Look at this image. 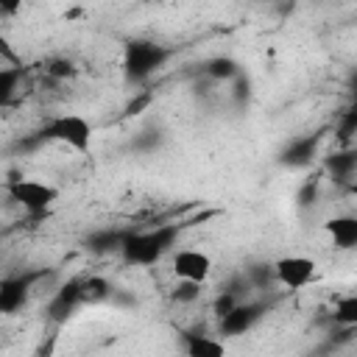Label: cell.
I'll list each match as a JSON object with an SVG mask.
<instances>
[{
	"label": "cell",
	"mask_w": 357,
	"mask_h": 357,
	"mask_svg": "<svg viewBox=\"0 0 357 357\" xmlns=\"http://www.w3.org/2000/svg\"><path fill=\"white\" fill-rule=\"evenodd\" d=\"M178 223H162L148 231H126L120 243V254L128 265H156L178 240Z\"/></svg>",
	"instance_id": "obj_1"
},
{
	"label": "cell",
	"mask_w": 357,
	"mask_h": 357,
	"mask_svg": "<svg viewBox=\"0 0 357 357\" xmlns=\"http://www.w3.org/2000/svg\"><path fill=\"white\" fill-rule=\"evenodd\" d=\"M173 56L170 47L151 42V39H128L123 45V75L128 84H142L148 81L165 61Z\"/></svg>",
	"instance_id": "obj_2"
},
{
	"label": "cell",
	"mask_w": 357,
	"mask_h": 357,
	"mask_svg": "<svg viewBox=\"0 0 357 357\" xmlns=\"http://www.w3.org/2000/svg\"><path fill=\"white\" fill-rule=\"evenodd\" d=\"M92 137L95 128L92 123L78 114V112H64L50 117L42 128H39V139H50V142H61L75 153H89L92 151Z\"/></svg>",
	"instance_id": "obj_3"
},
{
	"label": "cell",
	"mask_w": 357,
	"mask_h": 357,
	"mask_svg": "<svg viewBox=\"0 0 357 357\" xmlns=\"http://www.w3.org/2000/svg\"><path fill=\"white\" fill-rule=\"evenodd\" d=\"M6 195L20 204L28 215H47V209L59 201V187H53L50 181H39V178H25V176H14L3 184Z\"/></svg>",
	"instance_id": "obj_4"
},
{
	"label": "cell",
	"mask_w": 357,
	"mask_h": 357,
	"mask_svg": "<svg viewBox=\"0 0 357 357\" xmlns=\"http://www.w3.org/2000/svg\"><path fill=\"white\" fill-rule=\"evenodd\" d=\"M273 276L282 287L287 290H301L315 279V259L301 257V254H290V257H279L273 262Z\"/></svg>",
	"instance_id": "obj_5"
},
{
	"label": "cell",
	"mask_w": 357,
	"mask_h": 357,
	"mask_svg": "<svg viewBox=\"0 0 357 357\" xmlns=\"http://www.w3.org/2000/svg\"><path fill=\"white\" fill-rule=\"evenodd\" d=\"M42 276H45V271H28V273L0 279V315H14L20 307H25V301L33 290V282Z\"/></svg>",
	"instance_id": "obj_6"
},
{
	"label": "cell",
	"mask_w": 357,
	"mask_h": 357,
	"mask_svg": "<svg viewBox=\"0 0 357 357\" xmlns=\"http://www.w3.org/2000/svg\"><path fill=\"white\" fill-rule=\"evenodd\" d=\"M265 315V304H257V301H240L234 304L223 318H218L220 324V335L223 337H237V335H245L248 329H254Z\"/></svg>",
	"instance_id": "obj_7"
},
{
	"label": "cell",
	"mask_w": 357,
	"mask_h": 357,
	"mask_svg": "<svg viewBox=\"0 0 357 357\" xmlns=\"http://www.w3.org/2000/svg\"><path fill=\"white\" fill-rule=\"evenodd\" d=\"M321 137H324V134L315 131V134H304V137L290 139V142L279 151L276 162H279L282 167H287V170H301V167L312 165V159H315V153H318V145H321Z\"/></svg>",
	"instance_id": "obj_8"
},
{
	"label": "cell",
	"mask_w": 357,
	"mask_h": 357,
	"mask_svg": "<svg viewBox=\"0 0 357 357\" xmlns=\"http://www.w3.org/2000/svg\"><path fill=\"white\" fill-rule=\"evenodd\" d=\"M212 273V257L198 248H178L173 254V276L176 279H192V282H206Z\"/></svg>",
	"instance_id": "obj_9"
},
{
	"label": "cell",
	"mask_w": 357,
	"mask_h": 357,
	"mask_svg": "<svg viewBox=\"0 0 357 357\" xmlns=\"http://www.w3.org/2000/svg\"><path fill=\"white\" fill-rule=\"evenodd\" d=\"M81 307V279L64 282L47 301V318L53 324H64L75 310Z\"/></svg>",
	"instance_id": "obj_10"
},
{
	"label": "cell",
	"mask_w": 357,
	"mask_h": 357,
	"mask_svg": "<svg viewBox=\"0 0 357 357\" xmlns=\"http://www.w3.org/2000/svg\"><path fill=\"white\" fill-rule=\"evenodd\" d=\"M324 229L332 237L335 248L349 251V248L357 245V218L354 215H335V218H329L324 223Z\"/></svg>",
	"instance_id": "obj_11"
},
{
	"label": "cell",
	"mask_w": 357,
	"mask_h": 357,
	"mask_svg": "<svg viewBox=\"0 0 357 357\" xmlns=\"http://www.w3.org/2000/svg\"><path fill=\"white\" fill-rule=\"evenodd\" d=\"M324 167H326V173L332 176V181L349 184L351 176H354V170H357V151H354V148H343V151H337V153H329L326 162H324Z\"/></svg>",
	"instance_id": "obj_12"
},
{
	"label": "cell",
	"mask_w": 357,
	"mask_h": 357,
	"mask_svg": "<svg viewBox=\"0 0 357 357\" xmlns=\"http://www.w3.org/2000/svg\"><path fill=\"white\" fill-rule=\"evenodd\" d=\"M181 346L190 357H223L226 354V346L223 340H215L204 332H184L181 335Z\"/></svg>",
	"instance_id": "obj_13"
},
{
	"label": "cell",
	"mask_w": 357,
	"mask_h": 357,
	"mask_svg": "<svg viewBox=\"0 0 357 357\" xmlns=\"http://www.w3.org/2000/svg\"><path fill=\"white\" fill-rule=\"evenodd\" d=\"M126 231H117V229H100V231H92L86 237V248L92 254H109V251H120V243H123Z\"/></svg>",
	"instance_id": "obj_14"
},
{
	"label": "cell",
	"mask_w": 357,
	"mask_h": 357,
	"mask_svg": "<svg viewBox=\"0 0 357 357\" xmlns=\"http://www.w3.org/2000/svg\"><path fill=\"white\" fill-rule=\"evenodd\" d=\"M109 293H112V284H109L103 276L81 279V304H100V301H109Z\"/></svg>",
	"instance_id": "obj_15"
},
{
	"label": "cell",
	"mask_w": 357,
	"mask_h": 357,
	"mask_svg": "<svg viewBox=\"0 0 357 357\" xmlns=\"http://www.w3.org/2000/svg\"><path fill=\"white\" fill-rule=\"evenodd\" d=\"M204 73L212 78V81H231L237 73H240V64L231 59V56H215L204 64Z\"/></svg>",
	"instance_id": "obj_16"
},
{
	"label": "cell",
	"mask_w": 357,
	"mask_h": 357,
	"mask_svg": "<svg viewBox=\"0 0 357 357\" xmlns=\"http://www.w3.org/2000/svg\"><path fill=\"white\" fill-rule=\"evenodd\" d=\"M245 279H248L251 287H257V290H268L271 284H276L273 262H248V265H245Z\"/></svg>",
	"instance_id": "obj_17"
},
{
	"label": "cell",
	"mask_w": 357,
	"mask_h": 357,
	"mask_svg": "<svg viewBox=\"0 0 357 357\" xmlns=\"http://www.w3.org/2000/svg\"><path fill=\"white\" fill-rule=\"evenodd\" d=\"M22 73H25L22 64L0 67V103H8V100L17 95V86H20V81H22Z\"/></svg>",
	"instance_id": "obj_18"
},
{
	"label": "cell",
	"mask_w": 357,
	"mask_h": 357,
	"mask_svg": "<svg viewBox=\"0 0 357 357\" xmlns=\"http://www.w3.org/2000/svg\"><path fill=\"white\" fill-rule=\"evenodd\" d=\"M201 290L204 284L201 282H192V279H176V284L170 287V298L176 304H192L201 298Z\"/></svg>",
	"instance_id": "obj_19"
},
{
	"label": "cell",
	"mask_w": 357,
	"mask_h": 357,
	"mask_svg": "<svg viewBox=\"0 0 357 357\" xmlns=\"http://www.w3.org/2000/svg\"><path fill=\"white\" fill-rule=\"evenodd\" d=\"M335 324L357 326V296H343L335 304Z\"/></svg>",
	"instance_id": "obj_20"
},
{
	"label": "cell",
	"mask_w": 357,
	"mask_h": 357,
	"mask_svg": "<svg viewBox=\"0 0 357 357\" xmlns=\"http://www.w3.org/2000/svg\"><path fill=\"white\" fill-rule=\"evenodd\" d=\"M318 195H321V184H318V178H307V181L298 187V195H296L298 209H310V206H315V204H318Z\"/></svg>",
	"instance_id": "obj_21"
},
{
	"label": "cell",
	"mask_w": 357,
	"mask_h": 357,
	"mask_svg": "<svg viewBox=\"0 0 357 357\" xmlns=\"http://www.w3.org/2000/svg\"><path fill=\"white\" fill-rule=\"evenodd\" d=\"M354 131H357V112L354 109H346L343 117H340V123H337V128H335V134H337V139L343 145H349L351 137H354Z\"/></svg>",
	"instance_id": "obj_22"
},
{
	"label": "cell",
	"mask_w": 357,
	"mask_h": 357,
	"mask_svg": "<svg viewBox=\"0 0 357 357\" xmlns=\"http://www.w3.org/2000/svg\"><path fill=\"white\" fill-rule=\"evenodd\" d=\"M45 73L50 78H56V81H64V78H73L75 75V64L70 59H53V61H47Z\"/></svg>",
	"instance_id": "obj_23"
},
{
	"label": "cell",
	"mask_w": 357,
	"mask_h": 357,
	"mask_svg": "<svg viewBox=\"0 0 357 357\" xmlns=\"http://www.w3.org/2000/svg\"><path fill=\"white\" fill-rule=\"evenodd\" d=\"M231 84H234V89H231V98H234V103H248V98H251V78L240 70L234 78H231Z\"/></svg>",
	"instance_id": "obj_24"
},
{
	"label": "cell",
	"mask_w": 357,
	"mask_h": 357,
	"mask_svg": "<svg viewBox=\"0 0 357 357\" xmlns=\"http://www.w3.org/2000/svg\"><path fill=\"white\" fill-rule=\"evenodd\" d=\"M243 298L240 296H234V293H229V290H220L218 296H215V301H212V312L218 315V318H223L234 304H240Z\"/></svg>",
	"instance_id": "obj_25"
},
{
	"label": "cell",
	"mask_w": 357,
	"mask_h": 357,
	"mask_svg": "<svg viewBox=\"0 0 357 357\" xmlns=\"http://www.w3.org/2000/svg\"><path fill=\"white\" fill-rule=\"evenodd\" d=\"M151 100H153V92H139V95L126 106V114H128V117H131V114H139L142 109L151 106Z\"/></svg>",
	"instance_id": "obj_26"
},
{
	"label": "cell",
	"mask_w": 357,
	"mask_h": 357,
	"mask_svg": "<svg viewBox=\"0 0 357 357\" xmlns=\"http://www.w3.org/2000/svg\"><path fill=\"white\" fill-rule=\"evenodd\" d=\"M25 0H0V17H14Z\"/></svg>",
	"instance_id": "obj_27"
},
{
	"label": "cell",
	"mask_w": 357,
	"mask_h": 357,
	"mask_svg": "<svg viewBox=\"0 0 357 357\" xmlns=\"http://www.w3.org/2000/svg\"><path fill=\"white\" fill-rule=\"evenodd\" d=\"M0 56H3L8 64H20V56H17V53L8 47V39H6L3 33H0Z\"/></svg>",
	"instance_id": "obj_28"
},
{
	"label": "cell",
	"mask_w": 357,
	"mask_h": 357,
	"mask_svg": "<svg viewBox=\"0 0 357 357\" xmlns=\"http://www.w3.org/2000/svg\"><path fill=\"white\" fill-rule=\"evenodd\" d=\"M142 3H167V0H142Z\"/></svg>",
	"instance_id": "obj_29"
}]
</instances>
